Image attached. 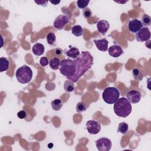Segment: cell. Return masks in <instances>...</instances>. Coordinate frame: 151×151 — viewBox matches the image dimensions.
I'll list each match as a JSON object with an SVG mask.
<instances>
[{
  "mask_svg": "<svg viewBox=\"0 0 151 151\" xmlns=\"http://www.w3.org/2000/svg\"><path fill=\"white\" fill-rule=\"evenodd\" d=\"M51 105L54 110L58 111L63 107V103L60 99H57L51 101Z\"/></svg>",
  "mask_w": 151,
  "mask_h": 151,
  "instance_id": "20",
  "label": "cell"
},
{
  "mask_svg": "<svg viewBox=\"0 0 151 151\" xmlns=\"http://www.w3.org/2000/svg\"><path fill=\"white\" fill-rule=\"evenodd\" d=\"M17 116L20 119H24L27 116V113L25 110H21L17 113Z\"/></svg>",
  "mask_w": 151,
  "mask_h": 151,
  "instance_id": "30",
  "label": "cell"
},
{
  "mask_svg": "<svg viewBox=\"0 0 151 151\" xmlns=\"http://www.w3.org/2000/svg\"><path fill=\"white\" fill-rule=\"evenodd\" d=\"M76 71V67L73 60L64 59L61 60L60 66V72L67 78L73 77Z\"/></svg>",
  "mask_w": 151,
  "mask_h": 151,
  "instance_id": "4",
  "label": "cell"
},
{
  "mask_svg": "<svg viewBox=\"0 0 151 151\" xmlns=\"http://www.w3.org/2000/svg\"><path fill=\"white\" fill-rule=\"evenodd\" d=\"M93 42L96 44L97 48L101 51H106L108 50L109 41L106 38L100 40H94Z\"/></svg>",
  "mask_w": 151,
  "mask_h": 151,
  "instance_id": "14",
  "label": "cell"
},
{
  "mask_svg": "<svg viewBox=\"0 0 151 151\" xmlns=\"http://www.w3.org/2000/svg\"><path fill=\"white\" fill-rule=\"evenodd\" d=\"M114 112L119 117H126L132 112V105L125 97L119 99L114 104Z\"/></svg>",
  "mask_w": 151,
  "mask_h": 151,
  "instance_id": "2",
  "label": "cell"
},
{
  "mask_svg": "<svg viewBox=\"0 0 151 151\" xmlns=\"http://www.w3.org/2000/svg\"><path fill=\"white\" fill-rule=\"evenodd\" d=\"M71 32L76 37H80L83 34V28L79 25H76L71 28Z\"/></svg>",
  "mask_w": 151,
  "mask_h": 151,
  "instance_id": "19",
  "label": "cell"
},
{
  "mask_svg": "<svg viewBox=\"0 0 151 151\" xmlns=\"http://www.w3.org/2000/svg\"><path fill=\"white\" fill-rule=\"evenodd\" d=\"M47 43L50 45H54L56 41L55 35L52 32H49L46 37Z\"/></svg>",
  "mask_w": 151,
  "mask_h": 151,
  "instance_id": "24",
  "label": "cell"
},
{
  "mask_svg": "<svg viewBox=\"0 0 151 151\" xmlns=\"http://www.w3.org/2000/svg\"><path fill=\"white\" fill-rule=\"evenodd\" d=\"M87 109V106L86 105V104L83 101H80L78 102L76 106V111L77 113H81L84 111H86Z\"/></svg>",
  "mask_w": 151,
  "mask_h": 151,
  "instance_id": "25",
  "label": "cell"
},
{
  "mask_svg": "<svg viewBox=\"0 0 151 151\" xmlns=\"http://www.w3.org/2000/svg\"><path fill=\"white\" fill-rule=\"evenodd\" d=\"M44 46L42 44L38 42L35 43L32 48V51L33 54L37 56H40L44 54Z\"/></svg>",
  "mask_w": 151,
  "mask_h": 151,
  "instance_id": "15",
  "label": "cell"
},
{
  "mask_svg": "<svg viewBox=\"0 0 151 151\" xmlns=\"http://www.w3.org/2000/svg\"><path fill=\"white\" fill-rule=\"evenodd\" d=\"M40 64L41 65L45 67L49 64V61L46 57H42L40 60Z\"/></svg>",
  "mask_w": 151,
  "mask_h": 151,
  "instance_id": "29",
  "label": "cell"
},
{
  "mask_svg": "<svg viewBox=\"0 0 151 151\" xmlns=\"http://www.w3.org/2000/svg\"><path fill=\"white\" fill-rule=\"evenodd\" d=\"M37 4L40 5V6H46L47 5V3L48 2V1H34Z\"/></svg>",
  "mask_w": 151,
  "mask_h": 151,
  "instance_id": "31",
  "label": "cell"
},
{
  "mask_svg": "<svg viewBox=\"0 0 151 151\" xmlns=\"http://www.w3.org/2000/svg\"><path fill=\"white\" fill-rule=\"evenodd\" d=\"M150 40H147V41H146V43H145V45H146V46L147 47V48H150Z\"/></svg>",
  "mask_w": 151,
  "mask_h": 151,
  "instance_id": "34",
  "label": "cell"
},
{
  "mask_svg": "<svg viewBox=\"0 0 151 151\" xmlns=\"http://www.w3.org/2000/svg\"><path fill=\"white\" fill-rule=\"evenodd\" d=\"M50 2L52 4L54 5H58V4L60 2V1H50Z\"/></svg>",
  "mask_w": 151,
  "mask_h": 151,
  "instance_id": "33",
  "label": "cell"
},
{
  "mask_svg": "<svg viewBox=\"0 0 151 151\" xmlns=\"http://www.w3.org/2000/svg\"><path fill=\"white\" fill-rule=\"evenodd\" d=\"M96 147L99 151H109L111 147V141L107 137H101L96 141Z\"/></svg>",
  "mask_w": 151,
  "mask_h": 151,
  "instance_id": "6",
  "label": "cell"
},
{
  "mask_svg": "<svg viewBox=\"0 0 151 151\" xmlns=\"http://www.w3.org/2000/svg\"><path fill=\"white\" fill-rule=\"evenodd\" d=\"M86 127L90 134H97L101 130V124L97 120H90L87 122Z\"/></svg>",
  "mask_w": 151,
  "mask_h": 151,
  "instance_id": "7",
  "label": "cell"
},
{
  "mask_svg": "<svg viewBox=\"0 0 151 151\" xmlns=\"http://www.w3.org/2000/svg\"><path fill=\"white\" fill-rule=\"evenodd\" d=\"M73 61L76 67V73L73 77L67 78L73 83H76L88 70L91 68L93 64V57L88 51H82L79 57Z\"/></svg>",
  "mask_w": 151,
  "mask_h": 151,
  "instance_id": "1",
  "label": "cell"
},
{
  "mask_svg": "<svg viewBox=\"0 0 151 151\" xmlns=\"http://www.w3.org/2000/svg\"><path fill=\"white\" fill-rule=\"evenodd\" d=\"M32 74L31 68L26 65L19 67L15 73L17 81L21 84L29 83L32 78Z\"/></svg>",
  "mask_w": 151,
  "mask_h": 151,
  "instance_id": "3",
  "label": "cell"
},
{
  "mask_svg": "<svg viewBox=\"0 0 151 151\" xmlns=\"http://www.w3.org/2000/svg\"><path fill=\"white\" fill-rule=\"evenodd\" d=\"M143 26H149L151 24V18L147 14H144L142 17V21H140Z\"/></svg>",
  "mask_w": 151,
  "mask_h": 151,
  "instance_id": "26",
  "label": "cell"
},
{
  "mask_svg": "<svg viewBox=\"0 0 151 151\" xmlns=\"http://www.w3.org/2000/svg\"><path fill=\"white\" fill-rule=\"evenodd\" d=\"M116 2H117V3H119V4H124V3H126V2H128V0L127 1H114Z\"/></svg>",
  "mask_w": 151,
  "mask_h": 151,
  "instance_id": "35",
  "label": "cell"
},
{
  "mask_svg": "<svg viewBox=\"0 0 151 151\" xmlns=\"http://www.w3.org/2000/svg\"><path fill=\"white\" fill-rule=\"evenodd\" d=\"M128 130H129V125L126 123L122 122L119 124L118 129H117L118 132L123 134H125L127 133Z\"/></svg>",
  "mask_w": 151,
  "mask_h": 151,
  "instance_id": "23",
  "label": "cell"
},
{
  "mask_svg": "<svg viewBox=\"0 0 151 151\" xmlns=\"http://www.w3.org/2000/svg\"><path fill=\"white\" fill-rule=\"evenodd\" d=\"M126 99L130 103L136 104L140 101L142 96L139 91L132 90L127 92L126 94Z\"/></svg>",
  "mask_w": 151,
  "mask_h": 151,
  "instance_id": "10",
  "label": "cell"
},
{
  "mask_svg": "<svg viewBox=\"0 0 151 151\" xmlns=\"http://www.w3.org/2000/svg\"><path fill=\"white\" fill-rule=\"evenodd\" d=\"M120 91L114 87H109L105 88L102 93V97L105 103L109 104H114L119 99Z\"/></svg>",
  "mask_w": 151,
  "mask_h": 151,
  "instance_id": "5",
  "label": "cell"
},
{
  "mask_svg": "<svg viewBox=\"0 0 151 151\" xmlns=\"http://www.w3.org/2000/svg\"><path fill=\"white\" fill-rule=\"evenodd\" d=\"M142 27L141 21L137 19H132L129 21L128 24L129 31L132 33H136Z\"/></svg>",
  "mask_w": 151,
  "mask_h": 151,
  "instance_id": "11",
  "label": "cell"
},
{
  "mask_svg": "<svg viewBox=\"0 0 151 151\" xmlns=\"http://www.w3.org/2000/svg\"><path fill=\"white\" fill-rule=\"evenodd\" d=\"M132 76L135 80L141 81L143 78V75L142 71L137 68H135L132 70Z\"/></svg>",
  "mask_w": 151,
  "mask_h": 151,
  "instance_id": "22",
  "label": "cell"
},
{
  "mask_svg": "<svg viewBox=\"0 0 151 151\" xmlns=\"http://www.w3.org/2000/svg\"><path fill=\"white\" fill-rule=\"evenodd\" d=\"M69 19L66 15L61 14L59 15L54 20L53 22V26L55 28L61 30L68 23Z\"/></svg>",
  "mask_w": 151,
  "mask_h": 151,
  "instance_id": "9",
  "label": "cell"
},
{
  "mask_svg": "<svg viewBox=\"0 0 151 151\" xmlns=\"http://www.w3.org/2000/svg\"><path fill=\"white\" fill-rule=\"evenodd\" d=\"M60 63H61V61L58 58L54 57L50 60V61H49V65L51 68H52V70H56L59 68L60 66Z\"/></svg>",
  "mask_w": 151,
  "mask_h": 151,
  "instance_id": "18",
  "label": "cell"
},
{
  "mask_svg": "<svg viewBox=\"0 0 151 151\" xmlns=\"http://www.w3.org/2000/svg\"><path fill=\"white\" fill-rule=\"evenodd\" d=\"M90 3L89 0H78L77 1V5L80 9H85Z\"/></svg>",
  "mask_w": 151,
  "mask_h": 151,
  "instance_id": "27",
  "label": "cell"
},
{
  "mask_svg": "<svg viewBox=\"0 0 151 151\" xmlns=\"http://www.w3.org/2000/svg\"><path fill=\"white\" fill-rule=\"evenodd\" d=\"M9 65V63L6 57H1L0 58V72L6 71Z\"/></svg>",
  "mask_w": 151,
  "mask_h": 151,
  "instance_id": "17",
  "label": "cell"
},
{
  "mask_svg": "<svg viewBox=\"0 0 151 151\" xmlns=\"http://www.w3.org/2000/svg\"><path fill=\"white\" fill-rule=\"evenodd\" d=\"M64 90L67 92H72L74 90V83L71 80H68L64 82Z\"/></svg>",
  "mask_w": 151,
  "mask_h": 151,
  "instance_id": "21",
  "label": "cell"
},
{
  "mask_svg": "<svg viewBox=\"0 0 151 151\" xmlns=\"http://www.w3.org/2000/svg\"><path fill=\"white\" fill-rule=\"evenodd\" d=\"M108 52L109 54L114 58L119 57L124 52L122 47L116 44L110 46L108 49Z\"/></svg>",
  "mask_w": 151,
  "mask_h": 151,
  "instance_id": "12",
  "label": "cell"
},
{
  "mask_svg": "<svg viewBox=\"0 0 151 151\" xmlns=\"http://www.w3.org/2000/svg\"><path fill=\"white\" fill-rule=\"evenodd\" d=\"M110 28L109 22L106 20H100L97 22V29L99 33L104 35Z\"/></svg>",
  "mask_w": 151,
  "mask_h": 151,
  "instance_id": "13",
  "label": "cell"
},
{
  "mask_svg": "<svg viewBox=\"0 0 151 151\" xmlns=\"http://www.w3.org/2000/svg\"><path fill=\"white\" fill-rule=\"evenodd\" d=\"M65 54L68 57L75 60L79 57V55L80 54V52L77 48L71 47L70 50H68V51H67L65 52Z\"/></svg>",
  "mask_w": 151,
  "mask_h": 151,
  "instance_id": "16",
  "label": "cell"
},
{
  "mask_svg": "<svg viewBox=\"0 0 151 151\" xmlns=\"http://www.w3.org/2000/svg\"><path fill=\"white\" fill-rule=\"evenodd\" d=\"M83 15L86 18H89L92 15V12L88 8H86L83 10Z\"/></svg>",
  "mask_w": 151,
  "mask_h": 151,
  "instance_id": "28",
  "label": "cell"
},
{
  "mask_svg": "<svg viewBox=\"0 0 151 151\" xmlns=\"http://www.w3.org/2000/svg\"><path fill=\"white\" fill-rule=\"evenodd\" d=\"M136 40L139 42H144L149 40L150 38V32L147 27H142L136 33Z\"/></svg>",
  "mask_w": 151,
  "mask_h": 151,
  "instance_id": "8",
  "label": "cell"
},
{
  "mask_svg": "<svg viewBox=\"0 0 151 151\" xmlns=\"http://www.w3.org/2000/svg\"><path fill=\"white\" fill-rule=\"evenodd\" d=\"M55 53L57 55H61L63 54V50L60 48H57L55 50Z\"/></svg>",
  "mask_w": 151,
  "mask_h": 151,
  "instance_id": "32",
  "label": "cell"
}]
</instances>
